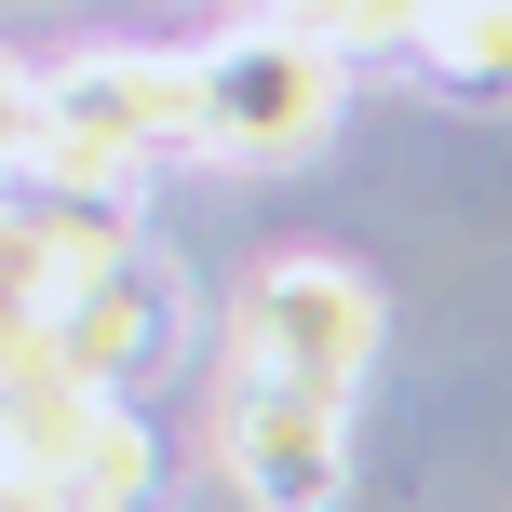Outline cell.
<instances>
[{"label": "cell", "mask_w": 512, "mask_h": 512, "mask_svg": "<svg viewBox=\"0 0 512 512\" xmlns=\"http://www.w3.org/2000/svg\"><path fill=\"white\" fill-rule=\"evenodd\" d=\"M378 283L351 270V256H270V270H243L230 297V378H283V391H324V405H351L364 364H378Z\"/></svg>", "instance_id": "1"}, {"label": "cell", "mask_w": 512, "mask_h": 512, "mask_svg": "<svg viewBox=\"0 0 512 512\" xmlns=\"http://www.w3.org/2000/svg\"><path fill=\"white\" fill-rule=\"evenodd\" d=\"M27 351L68 364V378H95V391H149L162 364H189V270L149 230L81 256V270L54 283V310L27 324Z\"/></svg>", "instance_id": "2"}, {"label": "cell", "mask_w": 512, "mask_h": 512, "mask_svg": "<svg viewBox=\"0 0 512 512\" xmlns=\"http://www.w3.org/2000/svg\"><path fill=\"white\" fill-rule=\"evenodd\" d=\"M189 95H203V162H310L337 135L351 68H337L324 41H297V27L256 14V27L189 54Z\"/></svg>", "instance_id": "3"}, {"label": "cell", "mask_w": 512, "mask_h": 512, "mask_svg": "<svg viewBox=\"0 0 512 512\" xmlns=\"http://www.w3.org/2000/svg\"><path fill=\"white\" fill-rule=\"evenodd\" d=\"M216 472L256 512H337V486H351V405L283 391V378H216Z\"/></svg>", "instance_id": "4"}, {"label": "cell", "mask_w": 512, "mask_h": 512, "mask_svg": "<svg viewBox=\"0 0 512 512\" xmlns=\"http://www.w3.org/2000/svg\"><path fill=\"white\" fill-rule=\"evenodd\" d=\"M405 68L445 108H512V0H418Z\"/></svg>", "instance_id": "5"}, {"label": "cell", "mask_w": 512, "mask_h": 512, "mask_svg": "<svg viewBox=\"0 0 512 512\" xmlns=\"http://www.w3.org/2000/svg\"><path fill=\"white\" fill-rule=\"evenodd\" d=\"M270 27H297V41H324L337 68H364V54H405L418 0H256Z\"/></svg>", "instance_id": "6"}, {"label": "cell", "mask_w": 512, "mask_h": 512, "mask_svg": "<svg viewBox=\"0 0 512 512\" xmlns=\"http://www.w3.org/2000/svg\"><path fill=\"white\" fill-rule=\"evenodd\" d=\"M27 122H41V68H14V54H0V176L27 162Z\"/></svg>", "instance_id": "7"}]
</instances>
